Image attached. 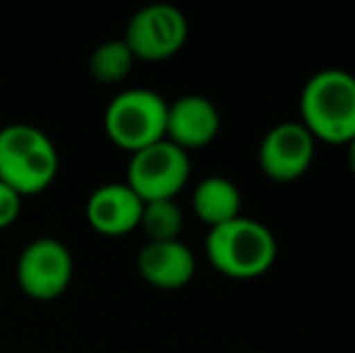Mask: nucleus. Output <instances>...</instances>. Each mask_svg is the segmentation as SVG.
I'll list each match as a JSON object with an SVG mask.
<instances>
[{
	"label": "nucleus",
	"instance_id": "15",
	"mask_svg": "<svg viewBox=\"0 0 355 353\" xmlns=\"http://www.w3.org/2000/svg\"><path fill=\"white\" fill-rule=\"evenodd\" d=\"M22 213V196L0 182V230L10 227Z\"/></svg>",
	"mask_w": 355,
	"mask_h": 353
},
{
	"label": "nucleus",
	"instance_id": "1",
	"mask_svg": "<svg viewBox=\"0 0 355 353\" xmlns=\"http://www.w3.org/2000/svg\"><path fill=\"white\" fill-rule=\"evenodd\" d=\"M300 112L314 141L348 146L355 138V76L341 68L314 73L300 94Z\"/></svg>",
	"mask_w": 355,
	"mask_h": 353
},
{
	"label": "nucleus",
	"instance_id": "6",
	"mask_svg": "<svg viewBox=\"0 0 355 353\" xmlns=\"http://www.w3.org/2000/svg\"><path fill=\"white\" fill-rule=\"evenodd\" d=\"M189 22L179 8L169 3H153L138 10L126 24L123 42L136 61H164L187 44Z\"/></svg>",
	"mask_w": 355,
	"mask_h": 353
},
{
	"label": "nucleus",
	"instance_id": "8",
	"mask_svg": "<svg viewBox=\"0 0 355 353\" xmlns=\"http://www.w3.org/2000/svg\"><path fill=\"white\" fill-rule=\"evenodd\" d=\"M314 143L300 121L276 123L259 146V167L273 182H295L312 165Z\"/></svg>",
	"mask_w": 355,
	"mask_h": 353
},
{
	"label": "nucleus",
	"instance_id": "4",
	"mask_svg": "<svg viewBox=\"0 0 355 353\" xmlns=\"http://www.w3.org/2000/svg\"><path fill=\"white\" fill-rule=\"evenodd\" d=\"M167 102L162 94L145 87L119 92L104 112V133L121 150L133 153L164 141Z\"/></svg>",
	"mask_w": 355,
	"mask_h": 353
},
{
	"label": "nucleus",
	"instance_id": "5",
	"mask_svg": "<svg viewBox=\"0 0 355 353\" xmlns=\"http://www.w3.org/2000/svg\"><path fill=\"white\" fill-rule=\"evenodd\" d=\"M189 175H191L189 153L164 138L133 153L128 160L126 184L143 203L159 201V198H177V193L187 187Z\"/></svg>",
	"mask_w": 355,
	"mask_h": 353
},
{
	"label": "nucleus",
	"instance_id": "16",
	"mask_svg": "<svg viewBox=\"0 0 355 353\" xmlns=\"http://www.w3.org/2000/svg\"><path fill=\"white\" fill-rule=\"evenodd\" d=\"M348 165H351V172L355 175V138L348 143Z\"/></svg>",
	"mask_w": 355,
	"mask_h": 353
},
{
	"label": "nucleus",
	"instance_id": "12",
	"mask_svg": "<svg viewBox=\"0 0 355 353\" xmlns=\"http://www.w3.org/2000/svg\"><path fill=\"white\" fill-rule=\"evenodd\" d=\"M193 213L201 218L206 225L218 227L227 221H234L242 216V193H239L237 184L227 177H206L198 182L193 189L191 198Z\"/></svg>",
	"mask_w": 355,
	"mask_h": 353
},
{
	"label": "nucleus",
	"instance_id": "14",
	"mask_svg": "<svg viewBox=\"0 0 355 353\" xmlns=\"http://www.w3.org/2000/svg\"><path fill=\"white\" fill-rule=\"evenodd\" d=\"M141 230L148 242H169L179 240L184 227V213L177 198H159V201H145L141 216Z\"/></svg>",
	"mask_w": 355,
	"mask_h": 353
},
{
	"label": "nucleus",
	"instance_id": "2",
	"mask_svg": "<svg viewBox=\"0 0 355 353\" xmlns=\"http://www.w3.org/2000/svg\"><path fill=\"white\" fill-rule=\"evenodd\" d=\"M61 167L53 141L37 126L10 123L0 128V182L19 196L46 191Z\"/></svg>",
	"mask_w": 355,
	"mask_h": 353
},
{
	"label": "nucleus",
	"instance_id": "9",
	"mask_svg": "<svg viewBox=\"0 0 355 353\" xmlns=\"http://www.w3.org/2000/svg\"><path fill=\"white\" fill-rule=\"evenodd\" d=\"M85 216L97 235L123 237L141 225L143 201L126 182L102 184L89 193Z\"/></svg>",
	"mask_w": 355,
	"mask_h": 353
},
{
	"label": "nucleus",
	"instance_id": "10",
	"mask_svg": "<svg viewBox=\"0 0 355 353\" xmlns=\"http://www.w3.org/2000/svg\"><path fill=\"white\" fill-rule=\"evenodd\" d=\"M220 131L218 107L203 94H184L167 104V131L164 138L182 150H196L215 141Z\"/></svg>",
	"mask_w": 355,
	"mask_h": 353
},
{
	"label": "nucleus",
	"instance_id": "11",
	"mask_svg": "<svg viewBox=\"0 0 355 353\" xmlns=\"http://www.w3.org/2000/svg\"><path fill=\"white\" fill-rule=\"evenodd\" d=\"M138 273L155 288L177 291L196 273V257L182 240L148 242L138 252Z\"/></svg>",
	"mask_w": 355,
	"mask_h": 353
},
{
	"label": "nucleus",
	"instance_id": "3",
	"mask_svg": "<svg viewBox=\"0 0 355 353\" xmlns=\"http://www.w3.org/2000/svg\"><path fill=\"white\" fill-rule=\"evenodd\" d=\"M276 255L278 245L273 232L247 216L211 227L206 237V257L213 268L237 281L263 276L273 266Z\"/></svg>",
	"mask_w": 355,
	"mask_h": 353
},
{
	"label": "nucleus",
	"instance_id": "7",
	"mask_svg": "<svg viewBox=\"0 0 355 353\" xmlns=\"http://www.w3.org/2000/svg\"><path fill=\"white\" fill-rule=\"evenodd\" d=\"M17 286L32 300H56L73 281V255L56 237L29 242L17 259Z\"/></svg>",
	"mask_w": 355,
	"mask_h": 353
},
{
	"label": "nucleus",
	"instance_id": "13",
	"mask_svg": "<svg viewBox=\"0 0 355 353\" xmlns=\"http://www.w3.org/2000/svg\"><path fill=\"white\" fill-rule=\"evenodd\" d=\"M136 56L126 46L123 39H109L99 44L89 56V76L102 85H116L123 83L133 71Z\"/></svg>",
	"mask_w": 355,
	"mask_h": 353
}]
</instances>
